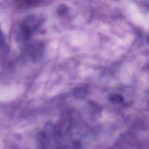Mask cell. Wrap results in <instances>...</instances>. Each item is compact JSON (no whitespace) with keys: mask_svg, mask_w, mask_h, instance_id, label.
Listing matches in <instances>:
<instances>
[{"mask_svg":"<svg viewBox=\"0 0 149 149\" xmlns=\"http://www.w3.org/2000/svg\"><path fill=\"white\" fill-rule=\"evenodd\" d=\"M74 95L77 98H84L87 94V90L84 87H78L74 90Z\"/></svg>","mask_w":149,"mask_h":149,"instance_id":"6da1fadb","label":"cell"},{"mask_svg":"<svg viewBox=\"0 0 149 149\" xmlns=\"http://www.w3.org/2000/svg\"><path fill=\"white\" fill-rule=\"evenodd\" d=\"M123 100V97L119 94H113L109 97V101L112 103L121 102Z\"/></svg>","mask_w":149,"mask_h":149,"instance_id":"7a4b0ae2","label":"cell"}]
</instances>
